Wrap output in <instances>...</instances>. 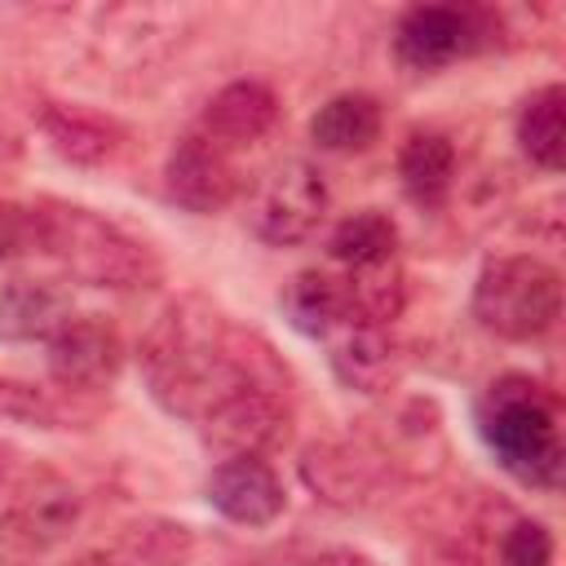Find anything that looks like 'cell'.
<instances>
[{
    "mask_svg": "<svg viewBox=\"0 0 566 566\" xmlns=\"http://www.w3.org/2000/svg\"><path fill=\"white\" fill-rule=\"evenodd\" d=\"M287 376H256L243 389H234L212 416H203L195 429L203 438L208 451H217L221 460L230 455H261L274 451L287 429H292V407H287Z\"/></svg>",
    "mask_w": 566,
    "mask_h": 566,
    "instance_id": "8",
    "label": "cell"
},
{
    "mask_svg": "<svg viewBox=\"0 0 566 566\" xmlns=\"http://www.w3.org/2000/svg\"><path fill=\"white\" fill-rule=\"evenodd\" d=\"M35 124H40L44 142L53 146V155L75 164V168L111 164L124 150V137H128L119 119H111L93 106H80V102H44Z\"/></svg>",
    "mask_w": 566,
    "mask_h": 566,
    "instance_id": "14",
    "label": "cell"
},
{
    "mask_svg": "<svg viewBox=\"0 0 566 566\" xmlns=\"http://www.w3.org/2000/svg\"><path fill=\"white\" fill-rule=\"evenodd\" d=\"M35 212L40 256L57 261L66 279L106 292H137L159 279V256L102 212L66 199H35Z\"/></svg>",
    "mask_w": 566,
    "mask_h": 566,
    "instance_id": "3",
    "label": "cell"
},
{
    "mask_svg": "<svg viewBox=\"0 0 566 566\" xmlns=\"http://www.w3.org/2000/svg\"><path fill=\"white\" fill-rule=\"evenodd\" d=\"M71 566H115V562L106 557V548H97V553H84V557H75Z\"/></svg>",
    "mask_w": 566,
    "mask_h": 566,
    "instance_id": "29",
    "label": "cell"
},
{
    "mask_svg": "<svg viewBox=\"0 0 566 566\" xmlns=\"http://www.w3.org/2000/svg\"><path fill=\"white\" fill-rule=\"evenodd\" d=\"M385 469H389L385 455L363 451L354 442H336V438L310 442L301 451V460H296V473H301L305 491L314 500H323L327 509H340V513L367 509L380 495Z\"/></svg>",
    "mask_w": 566,
    "mask_h": 566,
    "instance_id": "10",
    "label": "cell"
},
{
    "mask_svg": "<svg viewBox=\"0 0 566 566\" xmlns=\"http://www.w3.org/2000/svg\"><path fill=\"white\" fill-rule=\"evenodd\" d=\"M164 186H168V199L181 203L186 212L212 217V212L234 203L239 168H234V159H230V150L221 142H212L208 133L195 128V133L177 137V146L168 150Z\"/></svg>",
    "mask_w": 566,
    "mask_h": 566,
    "instance_id": "11",
    "label": "cell"
},
{
    "mask_svg": "<svg viewBox=\"0 0 566 566\" xmlns=\"http://www.w3.org/2000/svg\"><path fill=\"white\" fill-rule=\"evenodd\" d=\"M517 146L539 172H557L566 164V88L539 84L517 111Z\"/></svg>",
    "mask_w": 566,
    "mask_h": 566,
    "instance_id": "21",
    "label": "cell"
},
{
    "mask_svg": "<svg viewBox=\"0 0 566 566\" xmlns=\"http://www.w3.org/2000/svg\"><path fill=\"white\" fill-rule=\"evenodd\" d=\"M203 500L234 526H270L283 517L287 509V491H283V478L274 473L270 460L261 455H230V460H217L208 482H203Z\"/></svg>",
    "mask_w": 566,
    "mask_h": 566,
    "instance_id": "12",
    "label": "cell"
},
{
    "mask_svg": "<svg viewBox=\"0 0 566 566\" xmlns=\"http://www.w3.org/2000/svg\"><path fill=\"white\" fill-rule=\"evenodd\" d=\"M40 256V212L35 199H0V261Z\"/></svg>",
    "mask_w": 566,
    "mask_h": 566,
    "instance_id": "26",
    "label": "cell"
},
{
    "mask_svg": "<svg viewBox=\"0 0 566 566\" xmlns=\"http://www.w3.org/2000/svg\"><path fill=\"white\" fill-rule=\"evenodd\" d=\"M340 279L349 287L354 314L367 318V323H385L389 327L402 314V305H407V270H402V256H385V261L345 270Z\"/></svg>",
    "mask_w": 566,
    "mask_h": 566,
    "instance_id": "23",
    "label": "cell"
},
{
    "mask_svg": "<svg viewBox=\"0 0 566 566\" xmlns=\"http://www.w3.org/2000/svg\"><path fill=\"white\" fill-rule=\"evenodd\" d=\"M310 566H376V562L363 557V553H354V548H323Z\"/></svg>",
    "mask_w": 566,
    "mask_h": 566,
    "instance_id": "27",
    "label": "cell"
},
{
    "mask_svg": "<svg viewBox=\"0 0 566 566\" xmlns=\"http://www.w3.org/2000/svg\"><path fill=\"white\" fill-rule=\"evenodd\" d=\"M80 522V491L49 464H18L0 486V544L31 557L57 548Z\"/></svg>",
    "mask_w": 566,
    "mask_h": 566,
    "instance_id": "5",
    "label": "cell"
},
{
    "mask_svg": "<svg viewBox=\"0 0 566 566\" xmlns=\"http://www.w3.org/2000/svg\"><path fill=\"white\" fill-rule=\"evenodd\" d=\"M380 128H385L380 102L371 93H358V88L327 97L314 111V119H310L314 146L318 150H332V155H358V150H367L380 137Z\"/></svg>",
    "mask_w": 566,
    "mask_h": 566,
    "instance_id": "19",
    "label": "cell"
},
{
    "mask_svg": "<svg viewBox=\"0 0 566 566\" xmlns=\"http://www.w3.org/2000/svg\"><path fill=\"white\" fill-rule=\"evenodd\" d=\"M0 420L27 429H62V407L49 398V389L0 376Z\"/></svg>",
    "mask_w": 566,
    "mask_h": 566,
    "instance_id": "24",
    "label": "cell"
},
{
    "mask_svg": "<svg viewBox=\"0 0 566 566\" xmlns=\"http://www.w3.org/2000/svg\"><path fill=\"white\" fill-rule=\"evenodd\" d=\"M469 314L482 332L500 340H513V345L539 340L562 318V274L557 265L531 252L491 256L473 279Z\"/></svg>",
    "mask_w": 566,
    "mask_h": 566,
    "instance_id": "4",
    "label": "cell"
},
{
    "mask_svg": "<svg viewBox=\"0 0 566 566\" xmlns=\"http://www.w3.org/2000/svg\"><path fill=\"white\" fill-rule=\"evenodd\" d=\"M500 566H553L557 557V544H553V531L535 517H513L504 531H500V548H495Z\"/></svg>",
    "mask_w": 566,
    "mask_h": 566,
    "instance_id": "25",
    "label": "cell"
},
{
    "mask_svg": "<svg viewBox=\"0 0 566 566\" xmlns=\"http://www.w3.org/2000/svg\"><path fill=\"white\" fill-rule=\"evenodd\" d=\"M327 217V181L305 159L274 164L248 195L243 221L248 230L270 248H296L314 239V230Z\"/></svg>",
    "mask_w": 566,
    "mask_h": 566,
    "instance_id": "7",
    "label": "cell"
},
{
    "mask_svg": "<svg viewBox=\"0 0 566 566\" xmlns=\"http://www.w3.org/2000/svg\"><path fill=\"white\" fill-rule=\"evenodd\" d=\"M557 394L526 376V371H504L491 380L473 407L478 433L486 451L500 460L509 478H517L531 491H557L566 473V447L557 429Z\"/></svg>",
    "mask_w": 566,
    "mask_h": 566,
    "instance_id": "2",
    "label": "cell"
},
{
    "mask_svg": "<svg viewBox=\"0 0 566 566\" xmlns=\"http://www.w3.org/2000/svg\"><path fill=\"white\" fill-rule=\"evenodd\" d=\"M44 349L49 376L71 394H97L115 385L124 367V336L106 314H71L44 340Z\"/></svg>",
    "mask_w": 566,
    "mask_h": 566,
    "instance_id": "9",
    "label": "cell"
},
{
    "mask_svg": "<svg viewBox=\"0 0 566 566\" xmlns=\"http://www.w3.org/2000/svg\"><path fill=\"white\" fill-rule=\"evenodd\" d=\"M279 310H283V318H287L301 336H310V340H323V336H332L340 323L358 318L354 305H349L345 279L332 274V270H301V274H292V283L279 292Z\"/></svg>",
    "mask_w": 566,
    "mask_h": 566,
    "instance_id": "17",
    "label": "cell"
},
{
    "mask_svg": "<svg viewBox=\"0 0 566 566\" xmlns=\"http://www.w3.org/2000/svg\"><path fill=\"white\" fill-rule=\"evenodd\" d=\"M398 181L416 208H442L455 186V146L447 133L416 128L398 146Z\"/></svg>",
    "mask_w": 566,
    "mask_h": 566,
    "instance_id": "18",
    "label": "cell"
},
{
    "mask_svg": "<svg viewBox=\"0 0 566 566\" xmlns=\"http://www.w3.org/2000/svg\"><path fill=\"white\" fill-rule=\"evenodd\" d=\"M327 252H332V261L345 265V270H358V265L398 256V226H394V217L380 212V208H358V212H349L345 221H336V230H332V239H327Z\"/></svg>",
    "mask_w": 566,
    "mask_h": 566,
    "instance_id": "22",
    "label": "cell"
},
{
    "mask_svg": "<svg viewBox=\"0 0 566 566\" xmlns=\"http://www.w3.org/2000/svg\"><path fill=\"white\" fill-rule=\"evenodd\" d=\"M279 93L265 80H230L226 88H217L203 106L199 133H208L212 142L230 146H248L261 142L274 124H279Z\"/></svg>",
    "mask_w": 566,
    "mask_h": 566,
    "instance_id": "15",
    "label": "cell"
},
{
    "mask_svg": "<svg viewBox=\"0 0 566 566\" xmlns=\"http://www.w3.org/2000/svg\"><path fill=\"white\" fill-rule=\"evenodd\" d=\"M137 367L150 398L186 424L212 416L248 380L283 376L274 349L252 332H239L203 292H181L155 314L137 345Z\"/></svg>",
    "mask_w": 566,
    "mask_h": 566,
    "instance_id": "1",
    "label": "cell"
},
{
    "mask_svg": "<svg viewBox=\"0 0 566 566\" xmlns=\"http://www.w3.org/2000/svg\"><path fill=\"white\" fill-rule=\"evenodd\" d=\"M18 159H22V146H18V137H13L9 128H0V172H4V168H13Z\"/></svg>",
    "mask_w": 566,
    "mask_h": 566,
    "instance_id": "28",
    "label": "cell"
},
{
    "mask_svg": "<svg viewBox=\"0 0 566 566\" xmlns=\"http://www.w3.org/2000/svg\"><path fill=\"white\" fill-rule=\"evenodd\" d=\"M195 553V531L177 517H133L119 526V535L111 539L106 557L115 566H186Z\"/></svg>",
    "mask_w": 566,
    "mask_h": 566,
    "instance_id": "20",
    "label": "cell"
},
{
    "mask_svg": "<svg viewBox=\"0 0 566 566\" xmlns=\"http://www.w3.org/2000/svg\"><path fill=\"white\" fill-rule=\"evenodd\" d=\"M327 345V367L332 376L349 389V394H389L402 380V349L389 336L385 323H367V318H349L340 323L332 336H323Z\"/></svg>",
    "mask_w": 566,
    "mask_h": 566,
    "instance_id": "13",
    "label": "cell"
},
{
    "mask_svg": "<svg viewBox=\"0 0 566 566\" xmlns=\"http://www.w3.org/2000/svg\"><path fill=\"white\" fill-rule=\"evenodd\" d=\"M500 44V13L486 4H411L394 27V57L407 71H442Z\"/></svg>",
    "mask_w": 566,
    "mask_h": 566,
    "instance_id": "6",
    "label": "cell"
},
{
    "mask_svg": "<svg viewBox=\"0 0 566 566\" xmlns=\"http://www.w3.org/2000/svg\"><path fill=\"white\" fill-rule=\"evenodd\" d=\"M71 314V296L53 279H9L0 287V340L9 345H44Z\"/></svg>",
    "mask_w": 566,
    "mask_h": 566,
    "instance_id": "16",
    "label": "cell"
}]
</instances>
